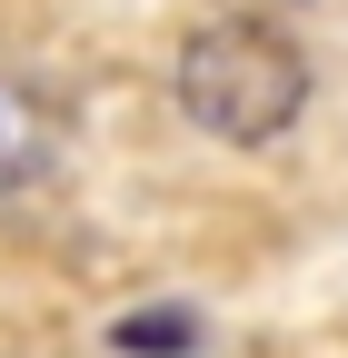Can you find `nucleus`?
I'll use <instances>...</instances> for the list:
<instances>
[{"instance_id":"1","label":"nucleus","mask_w":348,"mask_h":358,"mask_svg":"<svg viewBox=\"0 0 348 358\" xmlns=\"http://www.w3.org/2000/svg\"><path fill=\"white\" fill-rule=\"evenodd\" d=\"M159 90H169V120L189 129V140L209 150H279L309 129L319 110V50L309 30L259 10V0H219V10H189L180 40H169L159 60Z\"/></svg>"},{"instance_id":"2","label":"nucleus","mask_w":348,"mask_h":358,"mask_svg":"<svg viewBox=\"0 0 348 358\" xmlns=\"http://www.w3.org/2000/svg\"><path fill=\"white\" fill-rule=\"evenodd\" d=\"M60 169H70V110H60V90L30 60L0 50V219L30 209V199H50Z\"/></svg>"},{"instance_id":"3","label":"nucleus","mask_w":348,"mask_h":358,"mask_svg":"<svg viewBox=\"0 0 348 358\" xmlns=\"http://www.w3.org/2000/svg\"><path fill=\"white\" fill-rule=\"evenodd\" d=\"M199 308H180V299H159V308H119L110 319V348L119 358H199Z\"/></svg>"}]
</instances>
